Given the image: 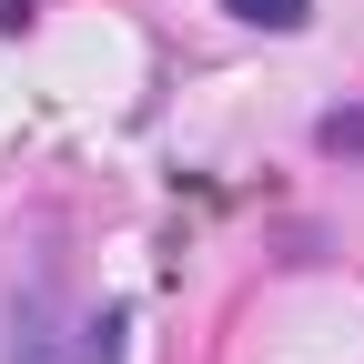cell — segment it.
I'll list each match as a JSON object with an SVG mask.
<instances>
[{
	"label": "cell",
	"mask_w": 364,
	"mask_h": 364,
	"mask_svg": "<svg viewBox=\"0 0 364 364\" xmlns=\"http://www.w3.org/2000/svg\"><path fill=\"white\" fill-rule=\"evenodd\" d=\"M71 364H122V314H91L81 344H71Z\"/></svg>",
	"instance_id": "6da1fadb"
},
{
	"label": "cell",
	"mask_w": 364,
	"mask_h": 364,
	"mask_svg": "<svg viewBox=\"0 0 364 364\" xmlns=\"http://www.w3.org/2000/svg\"><path fill=\"white\" fill-rule=\"evenodd\" d=\"M233 21H253V31H304V0H223Z\"/></svg>",
	"instance_id": "7a4b0ae2"
},
{
	"label": "cell",
	"mask_w": 364,
	"mask_h": 364,
	"mask_svg": "<svg viewBox=\"0 0 364 364\" xmlns=\"http://www.w3.org/2000/svg\"><path fill=\"white\" fill-rule=\"evenodd\" d=\"M21 364H61V334H51V304L21 314Z\"/></svg>",
	"instance_id": "3957f363"
},
{
	"label": "cell",
	"mask_w": 364,
	"mask_h": 364,
	"mask_svg": "<svg viewBox=\"0 0 364 364\" xmlns=\"http://www.w3.org/2000/svg\"><path fill=\"white\" fill-rule=\"evenodd\" d=\"M324 152H364V112H324V132H314Z\"/></svg>",
	"instance_id": "277c9868"
}]
</instances>
